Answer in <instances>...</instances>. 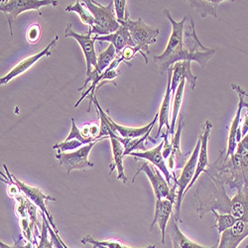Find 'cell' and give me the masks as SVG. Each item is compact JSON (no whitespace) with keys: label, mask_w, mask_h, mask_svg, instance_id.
<instances>
[{"label":"cell","mask_w":248,"mask_h":248,"mask_svg":"<svg viewBox=\"0 0 248 248\" xmlns=\"http://www.w3.org/2000/svg\"><path fill=\"white\" fill-rule=\"evenodd\" d=\"M216 53L217 50L210 49L201 43L196 33L195 22L188 16L187 21L185 23L184 38L182 42L168 57L164 59L154 57L153 61L159 66L160 72L163 75L165 72H168L173 65L183 61L197 62L203 69Z\"/></svg>","instance_id":"1"},{"label":"cell","mask_w":248,"mask_h":248,"mask_svg":"<svg viewBox=\"0 0 248 248\" xmlns=\"http://www.w3.org/2000/svg\"><path fill=\"white\" fill-rule=\"evenodd\" d=\"M84 5L94 18V25L90 29V33L93 36H108L116 32L120 28L115 12L113 10V1H110L108 6H103L93 0H86Z\"/></svg>","instance_id":"2"},{"label":"cell","mask_w":248,"mask_h":248,"mask_svg":"<svg viewBox=\"0 0 248 248\" xmlns=\"http://www.w3.org/2000/svg\"><path fill=\"white\" fill-rule=\"evenodd\" d=\"M119 24L126 26L133 40L134 45L138 47L144 55L148 57L149 46L156 43V39L159 36V29L148 26L143 22L141 18L136 20V21H133V20L129 18L128 11H126L125 20L119 22Z\"/></svg>","instance_id":"3"},{"label":"cell","mask_w":248,"mask_h":248,"mask_svg":"<svg viewBox=\"0 0 248 248\" xmlns=\"http://www.w3.org/2000/svg\"><path fill=\"white\" fill-rule=\"evenodd\" d=\"M58 1H50V0H3L0 3V10L4 13L8 25L10 27V35H13L12 24L16 18L26 11L36 10L40 15V8L45 6H57Z\"/></svg>","instance_id":"4"},{"label":"cell","mask_w":248,"mask_h":248,"mask_svg":"<svg viewBox=\"0 0 248 248\" xmlns=\"http://www.w3.org/2000/svg\"><path fill=\"white\" fill-rule=\"evenodd\" d=\"M200 149H201V140L199 138V140L196 144V147H195L190 159L187 161V163L185 164V166L183 168V171H182L179 179H177V181H176L177 198H176V202L174 205V208H175L174 217L177 219V221L178 220L181 221L180 210H181L182 201L185 198V191L187 190V188L189 187V185L191 184V182L195 176Z\"/></svg>","instance_id":"5"},{"label":"cell","mask_w":248,"mask_h":248,"mask_svg":"<svg viewBox=\"0 0 248 248\" xmlns=\"http://www.w3.org/2000/svg\"><path fill=\"white\" fill-rule=\"evenodd\" d=\"M141 172L145 173V175L149 179V181L152 185L156 200L168 199V200L175 201V202H176V198H177V185L176 184L171 188L168 182L166 181V179H165L164 175L155 166L150 167L147 162L142 165V167L135 174V177H137V175L140 174ZM135 177L133 179V182L135 180Z\"/></svg>","instance_id":"6"},{"label":"cell","mask_w":248,"mask_h":248,"mask_svg":"<svg viewBox=\"0 0 248 248\" xmlns=\"http://www.w3.org/2000/svg\"><path fill=\"white\" fill-rule=\"evenodd\" d=\"M96 142L90 143L71 153H59L56 155V159L61 166L66 169L68 176L72 171L93 168L94 164L89 159V156Z\"/></svg>","instance_id":"7"},{"label":"cell","mask_w":248,"mask_h":248,"mask_svg":"<svg viewBox=\"0 0 248 248\" xmlns=\"http://www.w3.org/2000/svg\"><path fill=\"white\" fill-rule=\"evenodd\" d=\"M232 89L237 93L238 95V106L235 116L232 122V125L229 132V141H227V150L224 157V160L230 159L236 151L237 144L242 140L241 137V128H240V122H241V111L244 108L248 109V102L244 101V91L237 85L232 84Z\"/></svg>","instance_id":"8"},{"label":"cell","mask_w":248,"mask_h":248,"mask_svg":"<svg viewBox=\"0 0 248 248\" xmlns=\"http://www.w3.org/2000/svg\"><path fill=\"white\" fill-rule=\"evenodd\" d=\"M65 37L66 38H74L78 45L80 46L82 53L85 55L86 58V63H87V76H89L93 70L97 65V56L94 49V39L93 35L89 32L88 34H78L76 33L73 28L72 24H68L66 31H65Z\"/></svg>","instance_id":"9"},{"label":"cell","mask_w":248,"mask_h":248,"mask_svg":"<svg viewBox=\"0 0 248 248\" xmlns=\"http://www.w3.org/2000/svg\"><path fill=\"white\" fill-rule=\"evenodd\" d=\"M11 178H12V180L14 182L13 184L18 188V190L21 191L33 203H35V205L38 206V208L41 210V212H42V214H44L48 217V220L50 221V224H52L53 230L56 232H59V231L57 230V227L55 226V223H54V220H53V217L47 211V206H46V202L47 201L55 202V199L50 197V196H46L42 191L39 190L38 188L30 187V186L26 185L25 183L17 180V178L12 176V175H11Z\"/></svg>","instance_id":"10"},{"label":"cell","mask_w":248,"mask_h":248,"mask_svg":"<svg viewBox=\"0 0 248 248\" xmlns=\"http://www.w3.org/2000/svg\"><path fill=\"white\" fill-rule=\"evenodd\" d=\"M164 147V141L161 142V144H159L158 146H156L153 149L150 150H146L143 152H132L129 155L133 156L135 158H139V159H145L147 161H149L150 163L153 164V166H155L165 177L166 181L168 182L169 186L172 188L173 186L176 184V180L174 179L173 175L171 174L168 166L166 165V160L164 159L163 157V150Z\"/></svg>","instance_id":"11"},{"label":"cell","mask_w":248,"mask_h":248,"mask_svg":"<svg viewBox=\"0 0 248 248\" xmlns=\"http://www.w3.org/2000/svg\"><path fill=\"white\" fill-rule=\"evenodd\" d=\"M59 40V36L57 35L53 41H51L50 44L44 49L42 50V52H40L36 55H32L26 59H24L23 61L20 62V63H18L9 73H7L4 77H2L1 78H0V85L1 86H4L6 84H8V82L10 80H12L13 78H15L16 77L20 76L24 74L25 72H27L34 64H36L37 62L42 59L44 57H50L52 54H51V49L56 45V43L58 42Z\"/></svg>","instance_id":"12"},{"label":"cell","mask_w":248,"mask_h":248,"mask_svg":"<svg viewBox=\"0 0 248 248\" xmlns=\"http://www.w3.org/2000/svg\"><path fill=\"white\" fill-rule=\"evenodd\" d=\"M212 128H213L212 122L209 121V120H206L202 125V133L199 137L200 140H201V149H200V153H199L196 173H195V176H194L191 184L189 185V187L187 188V190L185 191V196L187 195L188 191L193 187V185L196 183V181L199 179V177L205 171V168L209 166L208 145H209V140H210Z\"/></svg>","instance_id":"13"},{"label":"cell","mask_w":248,"mask_h":248,"mask_svg":"<svg viewBox=\"0 0 248 248\" xmlns=\"http://www.w3.org/2000/svg\"><path fill=\"white\" fill-rule=\"evenodd\" d=\"M175 205V201L162 199L156 200L155 203V215L154 219L151 223L150 231H152L153 226L157 223L162 233V243H165V234H166V230L168 227V222L172 217L173 210Z\"/></svg>","instance_id":"14"},{"label":"cell","mask_w":248,"mask_h":248,"mask_svg":"<svg viewBox=\"0 0 248 248\" xmlns=\"http://www.w3.org/2000/svg\"><path fill=\"white\" fill-rule=\"evenodd\" d=\"M248 236V221L238 219L232 227L221 233L217 248H237Z\"/></svg>","instance_id":"15"},{"label":"cell","mask_w":248,"mask_h":248,"mask_svg":"<svg viewBox=\"0 0 248 248\" xmlns=\"http://www.w3.org/2000/svg\"><path fill=\"white\" fill-rule=\"evenodd\" d=\"M185 126V122L183 120V117L181 116L178 122V128L177 131L175 132V134L173 135V138L171 140V154L168 158V168L171 172V174L173 175L174 179L177 181L176 178V174H175V170H179V169H183L185 166V157L186 155H184L181 151V133L182 130Z\"/></svg>","instance_id":"16"},{"label":"cell","mask_w":248,"mask_h":248,"mask_svg":"<svg viewBox=\"0 0 248 248\" xmlns=\"http://www.w3.org/2000/svg\"><path fill=\"white\" fill-rule=\"evenodd\" d=\"M172 70V80H171V89H172V97L175 95L178 86L182 79L186 78L190 86L191 90L194 91L197 85V76H195L192 72V62L183 61L178 62L171 68Z\"/></svg>","instance_id":"17"},{"label":"cell","mask_w":248,"mask_h":248,"mask_svg":"<svg viewBox=\"0 0 248 248\" xmlns=\"http://www.w3.org/2000/svg\"><path fill=\"white\" fill-rule=\"evenodd\" d=\"M94 41H101V42L110 43L116 51L117 56H120L122 51L127 47H135L133 40L126 26L120 25V28L108 36H93Z\"/></svg>","instance_id":"18"},{"label":"cell","mask_w":248,"mask_h":248,"mask_svg":"<svg viewBox=\"0 0 248 248\" xmlns=\"http://www.w3.org/2000/svg\"><path fill=\"white\" fill-rule=\"evenodd\" d=\"M158 118H159V113L157 112L154 119L145 126H142V127H126V126L119 125V124L115 123L111 119V117L107 113V119H108V122L109 124L111 130L117 136H119L121 138H128V139L140 138L145 134H147L151 129H153V126L155 125V123L157 122Z\"/></svg>","instance_id":"19"},{"label":"cell","mask_w":248,"mask_h":248,"mask_svg":"<svg viewBox=\"0 0 248 248\" xmlns=\"http://www.w3.org/2000/svg\"><path fill=\"white\" fill-rule=\"evenodd\" d=\"M116 56H117V54H116L115 48L111 44H109L106 51H103L102 53L99 54V56L97 58L96 67L93 70V72L89 76H87L84 86H82L80 89H78V91L79 92L84 91L85 88L89 85V82L94 81L103 72H105L111 65L112 62L115 60Z\"/></svg>","instance_id":"20"},{"label":"cell","mask_w":248,"mask_h":248,"mask_svg":"<svg viewBox=\"0 0 248 248\" xmlns=\"http://www.w3.org/2000/svg\"><path fill=\"white\" fill-rule=\"evenodd\" d=\"M171 80H172V70L169 69L168 70V82H167V89H166V93H165L162 105L159 110V118H158V122H159V126H158V132L156 135V138H158L161 134L162 128L164 126L167 127V132L170 133V110H171V100H172V89H171Z\"/></svg>","instance_id":"21"},{"label":"cell","mask_w":248,"mask_h":248,"mask_svg":"<svg viewBox=\"0 0 248 248\" xmlns=\"http://www.w3.org/2000/svg\"><path fill=\"white\" fill-rule=\"evenodd\" d=\"M112 148V157L113 163L110 165V174L116 170L117 171V179L124 184L127 183V178L124 174L123 168V157H124V146L122 143L116 138V134L112 131L109 136Z\"/></svg>","instance_id":"22"},{"label":"cell","mask_w":248,"mask_h":248,"mask_svg":"<svg viewBox=\"0 0 248 248\" xmlns=\"http://www.w3.org/2000/svg\"><path fill=\"white\" fill-rule=\"evenodd\" d=\"M169 232L173 243V248H217V245H214L213 247H203L186 236L177 224V219L174 216H172L169 223Z\"/></svg>","instance_id":"23"},{"label":"cell","mask_w":248,"mask_h":248,"mask_svg":"<svg viewBox=\"0 0 248 248\" xmlns=\"http://www.w3.org/2000/svg\"><path fill=\"white\" fill-rule=\"evenodd\" d=\"M222 2H232V1H223V0H202V1H197V0H190L188 1L189 5L198 12L202 18L208 16H213L217 19V8Z\"/></svg>","instance_id":"24"},{"label":"cell","mask_w":248,"mask_h":248,"mask_svg":"<svg viewBox=\"0 0 248 248\" xmlns=\"http://www.w3.org/2000/svg\"><path fill=\"white\" fill-rule=\"evenodd\" d=\"M186 78L182 79L180 85L177 88L176 93L173 96V110H172V114H171V123H170V134L174 135L175 134V129H176V121H177V117L179 115L180 109H181V106L183 102V96H184V91H185V86H186Z\"/></svg>","instance_id":"25"},{"label":"cell","mask_w":248,"mask_h":248,"mask_svg":"<svg viewBox=\"0 0 248 248\" xmlns=\"http://www.w3.org/2000/svg\"><path fill=\"white\" fill-rule=\"evenodd\" d=\"M66 12H75L79 16L80 21L90 26V29H92L94 25V18L92 15V13L89 10H86L82 7V4L80 1H76L75 4H71L66 8Z\"/></svg>","instance_id":"26"},{"label":"cell","mask_w":248,"mask_h":248,"mask_svg":"<svg viewBox=\"0 0 248 248\" xmlns=\"http://www.w3.org/2000/svg\"><path fill=\"white\" fill-rule=\"evenodd\" d=\"M212 212L214 213V215L217 218L216 227H217V231L219 233H222L223 232L230 230L231 227H232L234 225V223L239 219L231 214H218L216 210H214Z\"/></svg>","instance_id":"27"},{"label":"cell","mask_w":248,"mask_h":248,"mask_svg":"<svg viewBox=\"0 0 248 248\" xmlns=\"http://www.w3.org/2000/svg\"><path fill=\"white\" fill-rule=\"evenodd\" d=\"M81 243L82 244H92L93 246V245H101V246H105V247H108V248H131V247H128L126 245L122 244L121 242H118V241H114V240H106V241H99V240H96L93 236L92 235H86L84 238H82L81 240ZM156 246L155 245H150L146 248H155Z\"/></svg>","instance_id":"28"},{"label":"cell","mask_w":248,"mask_h":248,"mask_svg":"<svg viewBox=\"0 0 248 248\" xmlns=\"http://www.w3.org/2000/svg\"><path fill=\"white\" fill-rule=\"evenodd\" d=\"M82 146H85L84 143L77 139H72V140H65L59 144L57 143L53 146V148L57 149L59 154V153H65L67 151H76L81 148Z\"/></svg>","instance_id":"29"},{"label":"cell","mask_w":248,"mask_h":248,"mask_svg":"<svg viewBox=\"0 0 248 248\" xmlns=\"http://www.w3.org/2000/svg\"><path fill=\"white\" fill-rule=\"evenodd\" d=\"M72 139H77L79 140L80 142L84 143V145H88L90 143L93 142H98L100 141V139L97 138H93V137H86L82 135L80 129H78L76 125V122L74 120V118H72V128H71V132L68 135V137L66 138V140H72Z\"/></svg>","instance_id":"30"},{"label":"cell","mask_w":248,"mask_h":248,"mask_svg":"<svg viewBox=\"0 0 248 248\" xmlns=\"http://www.w3.org/2000/svg\"><path fill=\"white\" fill-rule=\"evenodd\" d=\"M45 217L46 216L44 214H42V218H43L42 232H41V234H40V242H39L37 248H53V245H54L52 240H49V238H48L49 223Z\"/></svg>","instance_id":"31"},{"label":"cell","mask_w":248,"mask_h":248,"mask_svg":"<svg viewBox=\"0 0 248 248\" xmlns=\"http://www.w3.org/2000/svg\"><path fill=\"white\" fill-rule=\"evenodd\" d=\"M137 53H140V54L143 56L144 60H145V63L148 64V57H146L145 55H144V54L141 52V50H140L138 47H136V46H135V47H127V48H125V49H124V50L122 51V53H121L120 56H121V58L123 59V61L125 62V63L130 67L131 64L129 63V61H131Z\"/></svg>","instance_id":"32"},{"label":"cell","mask_w":248,"mask_h":248,"mask_svg":"<svg viewBox=\"0 0 248 248\" xmlns=\"http://www.w3.org/2000/svg\"><path fill=\"white\" fill-rule=\"evenodd\" d=\"M126 2L127 1H125V0H114L113 1L114 12H115V16H116L118 23L125 20V15H126V11H127V10H125Z\"/></svg>","instance_id":"33"},{"label":"cell","mask_w":248,"mask_h":248,"mask_svg":"<svg viewBox=\"0 0 248 248\" xmlns=\"http://www.w3.org/2000/svg\"><path fill=\"white\" fill-rule=\"evenodd\" d=\"M41 37V30L38 23L30 25V27L27 30V40L28 42L31 44L37 43V41Z\"/></svg>","instance_id":"34"},{"label":"cell","mask_w":248,"mask_h":248,"mask_svg":"<svg viewBox=\"0 0 248 248\" xmlns=\"http://www.w3.org/2000/svg\"><path fill=\"white\" fill-rule=\"evenodd\" d=\"M21 241L20 240H15L14 241V244L13 245H7L5 244L4 242H0V248H27V246H23L21 245V243H20Z\"/></svg>","instance_id":"35"},{"label":"cell","mask_w":248,"mask_h":248,"mask_svg":"<svg viewBox=\"0 0 248 248\" xmlns=\"http://www.w3.org/2000/svg\"><path fill=\"white\" fill-rule=\"evenodd\" d=\"M93 248H108V247H105V246H101V245H93Z\"/></svg>","instance_id":"36"},{"label":"cell","mask_w":248,"mask_h":248,"mask_svg":"<svg viewBox=\"0 0 248 248\" xmlns=\"http://www.w3.org/2000/svg\"><path fill=\"white\" fill-rule=\"evenodd\" d=\"M61 242H62V244H63L64 248H69V247H68V245H67V244H66V243H65L63 240H62V239H61Z\"/></svg>","instance_id":"37"}]
</instances>
